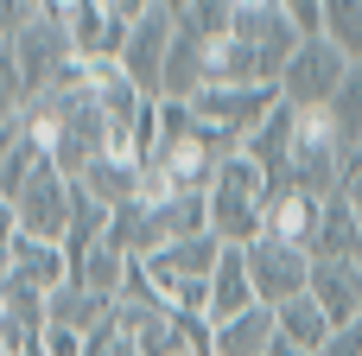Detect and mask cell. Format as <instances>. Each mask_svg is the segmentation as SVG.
<instances>
[{
    "label": "cell",
    "mask_w": 362,
    "mask_h": 356,
    "mask_svg": "<svg viewBox=\"0 0 362 356\" xmlns=\"http://www.w3.org/2000/svg\"><path fill=\"white\" fill-rule=\"evenodd\" d=\"M267 204H274V178L248 153H229L210 178V229L229 248H255L267 236Z\"/></svg>",
    "instance_id": "6da1fadb"
},
{
    "label": "cell",
    "mask_w": 362,
    "mask_h": 356,
    "mask_svg": "<svg viewBox=\"0 0 362 356\" xmlns=\"http://www.w3.org/2000/svg\"><path fill=\"white\" fill-rule=\"evenodd\" d=\"M274 108H280V89H274V83H210V89L191 96L197 127H210L229 153H242L248 134H255Z\"/></svg>",
    "instance_id": "7a4b0ae2"
},
{
    "label": "cell",
    "mask_w": 362,
    "mask_h": 356,
    "mask_svg": "<svg viewBox=\"0 0 362 356\" xmlns=\"http://www.w3.org/2000/svg\"><path fill=\"white\" fill-rule=\"evenodd\" d=\"M70 217H76V178H70L57 159H45V166L25 178V191L6 204V229L38 236V242H57V248H64V236H70Z\"/></svg>",
    "instance_id": "3957f363"
},
{
    "label": "cell",
    "mask_w": 362,
    "mask_h": 356,
    "mask_svg": "<svg viewBox=\"0 0 362 356\" xmlns=\"http://www.w3.org/2000/svg\"><path fill=\"white\" fill-rule=\"evenodd\" d=\"M344 76H350V57H344L331 38H305V45L293 51L286 76H280V102H286V108H299V115L331 108V102H337V89H344Z\"/></svg>",
    "instance_id": "277c9868"
},
{
    "label": "cell",
    "mask_w": 362,
    "mask_h": 356,
    "mask_svg": "<svg viewBox=\"0 0 362 356\" xmlns=\"http://www.w3.org/2000/svg\"><path fill=\"white\" fill-rule=\"evenodd\" d=\"M248 268H255L261 306H286V299H305V293H312V255L293 248V242L261 236V242L248 248Z\"/></svg>",
    "instance_id": "5b68a950"
},
{
    "label": "cell",
    "mask_w": 362,
    "mask_h": 356,
    "mask_svg": "<svg viewBox=\"0 0 362 356\" xmlns=\"http://www.w3.org/2000/svg\"><path fill=\"white\" fill-rule=\"evenodd\" d=\"M172 38H178V13L153 6V13L127 32V45H121V70H127L146 96H159V89H165V57H172Z\"/></svg>",
    "instance_id": "8992f818"
},
{
    "label": "cell",
    "mask_w": 362,
    "mask_h": 356,
    "mask_svg": "<svg viewBox=\"0 0 362 356\" xmlns=\"http://www.w3.org/2000/svg\"><path fill=\"white\" fill-rule=\"evenodd\" d=\"M6 280L38 287V293H57V287H70V255L57 242H38V236L6 229Z\"/></svg>",
    "instance_id": "52a82bcc"
},
{
    "label": "cell",
    "mask_w": 362,
    "mask_h": 356,
    "mask_svg": "<svg viewBox=\"0 0 362 356\" xmlns=\"http://www.w3.org/2000/svg\"><path fill=\"white\" fill-rule=\"evenodd\" d=\"M242 153H248V159H255V166L274 178V191H280V185H293V153H299V108H286V102H280V108H274V115H267V121L248 134V147H242Z\"/></svg>",
    "instance_id": "ba28073f"
},
{
    "label": "cell",
    "mask_w": 362,
    "mask_h": 356,
    "mask_svg": "<svg viewBox=\"0 0 362 356\" xmlns=\"http://www.w3.org/2000/svg\"><path fill=\"white\" fill-rule=\"evenodd\" d=\"M325 204H331V197H312L305 185H280L274 204H267V236L312 255V236H318V223H325Z\"/></svg>",
    "instance_id": "9c48e42d"
},
{
    "label": "cell",
    "mask_w": 362,
    "mask_h": 356,
    "mask_svg": "<svg viewBox=\"0 0 362 356\" xmlns=\"http://www.w3.org/2000/svg\"><path fill=\"white\" fill-rule=\"evenodd\" d=\"M255 306H261V287H255L248 248H223V261L210 274V325H229V318H242Z\"/></svg>",
    "instance_id": "30bf717a"
},
{
    "label": "cell",
    "mask_w": 362,
    "mask_h": 356,
    "mask_svg": "<svg viewBox=\"0 0 362 356\" xmlns=\"http://www.w3.org/2000/svg\"><path fill=\"white\" fill-rule=\"evenodd\" d=\"M312 299L325 306L331 331L362 318V261H312Z\"/></svg>",
    "instance_id": "8fae6325"
},
{
    "label": "cell",
    "mask_w": 362,
    "mask_h": 356,
    "mask_svg": "<svg viewBox=\"0 0 362 356\" xmlns=\"http://www.w3.org/2000/svg\"><path fill=\"white\" fill-rule=\"evenodd\" d=\"M223 236H185V242H165L159 255H146V268L159 274V280H210L216 274V261H223Z\"/></svg>",
    "instance_id": "7c38bea8"
},
{
    "label": "cell",
    "mask_w": 362,
    "mask_h": 356,
    "mask_svg": "<svg viewBox=\"0 0 362 356\" xmlns=\"http://www.w3.org/2000/svg\"><path fill=\"white\" fill-rule=\"evenodd\" d=\"M51 325H70V331L95 338V331H108V325H115V299H108V293H95V287H83V280H70V287H57V293H51Z\"/></svg>",
    "instance_id": "4fadbf2b"
},
{
    "label": "cell",
    "mask_w": 362,
    "mask_h": 356,
    "mask_svg": "<svg viewBox=\"0 0 362 356\" xmlns=\"http://www.w3.org/2000/svg\"><path fill=\"white\" fill-rule=\"evenodd\" d=\"M312 261H362V217L350 210L344 191L325 204V223L312 236Z\"/></svg>",
    "instance_id": "5bb4252c"
},
{
    "label": "cell",
    "mask_w": 362,
    "mask_h": 356,
    "mask_svg": "<svg viewBox=\"0 0 362 356\" xmlns=\"http://www.w3.org/2000/svg\"><path fill=\"white\" fill-rule=\"evenodd\" d=\"M274 338H280V318H274V306H255V312H242V318L216 325L210 356H267V350H274Z\"/></svg>",
    "instance_id": "9a60e30c"
},
{
    "label": "cell",
    "mask_w": 362,
    "mask_h": 356,
    "mask_svg": "<svg viewBox=\"0 0 362 356\" xmlns=\"http://www.w3.org/2000/svg\"><path fill=\"white\" fill-rule=\"evenodd\" d=\"M274 318H280V338H286V344H299V350H312V356L331 344V318H325V306H318L312 293L274 306Z\"/></svg>",
    "instance_id": "2e32d148"
},
{
    "label": "cell",
    "mask_w": 362,
    "mask_h": 356,
    "mask_svg": "<svg viewBox=\"0 0 362 356\" xmlns=\"http://www.w3.org/2000/svg\"><path fill=\"white\" fill-rule=\"evenodd\" d=\"M159 210V229H165V242H185V236H216L210 229V191H172L165 204H153Z\"/></svg>",
    "instance_id": "e0dca14e"
},
{
    "label": "cell",
    "mask_w": 362,
    "mask_h": 356,
    "mask_svg": "<svg viewBox=\"0 0 362 356\" xmlns=\"http://www.w3.org/2000/svg\"><path fill=\"white\" fill-rule=\"evenodd\" d=\"M325 38L350 64H362V0H325Z\"/></svg>",
    "instance_id": "ac0fdd59"
},
{
    "label": "cell",
    "mask_w": 362,
    "mask_h": 356,
    "mask_svg": "<svg viewBox=\"0 0 362 356\" xmlns=\"http://www.w3.org/2000/svg\"><path fill=\"white\" fill-rule=\"evenodd\" d=\"M331 115H337L344 140L362 153V64H350V76H344V89H337V102H331Z\"/></svg>",
    "instance_id": "d6986e66"
},
{
    "label": "cell",
    "mask_w": 362,
    "mask_h": 356,
    "mask_svg": "<svg viewBox=\"0 0 362 356\" xmlns=\"http://www.w3.org/2000/svg\"><path fill=\"white\" fill-rule=\"evenodd\" d=\"M185 25H197V32L216 45V38H229V32H235V0H191Z\"/></svg>",
    "instance_id": "ffe728a7"
},
{
    "label": "cell",
    "mask_w": 362,
    "mask_h": 356,
    "mask_svg": "<svg viewBox=\"0 0 362 356\" xmlns=\"http://www.w3.org/2000/svg\"><path fill=\"white\" fill-rule=\"evenodd\" d=\"M38 350H45V356H89V338H83V331H70V325H45Z\"/></svg>",
    "instance_id": "44dd1931"
},
{
    "label": "cell",
    "mask_w": 362,
    "mask_h": 356,
    "mask_svg": "<svg viewBox=\"0 0 362 356\" xmlns=\"http://www.w3.org/2000/svg\"><path fill=\"white\" fill-rule=\"evenodd\" d=\"M89 356H146V350H140V338H134V331L108 325V331H95V338H89Z\"/></svg>",
    "instance_id": "7402d4cb"
},
{
    "label": "cell",
    "mask_w": 362,
    "mask_h": 356,
    "mask_svg": "<svg viewBox=\"0 0 362 356\" xmlns=\"http://www.w3.org/2000/svg\"><path fill=\"white\" fill-rule=\"evenodd\" d=\"M286 13H293V25L305 32V38H325V0H280Z\"/></svg>",
    "instance_id": "603a6c76"
},
{
    "label": "cell",
    "mask_w": 362,
    "mask_h": 356,
    "mask_svg": "<svg viewBox=\"0 0 362 356\" xmlns=\"http://www.w3.org/2000/svg\"><path fill=\"white\" fill-rule=\"evenodd\" d=\"M318 356H362V318L344 325V331H331V344H325Z\"/></svg>",
    "instance_id": "cb8c5ba5"
},
{
    "label": "cell",
    "mask_w": 362,
    "mask_h": 356,
    "mask_svg": "<svg viewBox=\"0 0 362 356\" xmlns=\"http://www.w3.org/2000/svg\"><path fill=\"white\" fill-rule=\"evenodd\" d=\"M153 6H159V0H108V13H115L121 25H140V19H146Z\"/></svg>",
    "instance_id": "d4e9b609"
},
{
    "label": "cell",
    "mask_w": 362,
    "mask_h": 356,
    "mask_svg": "<svg viewBox=\"0 0 362 356\" xmlns=\"http://www.w3.org/2000/svg\"><path fill=\"white\" fill-rule=\"evenodd\" d=\"M344 197H350V210L362 217V153L350 159V178H344Z\"/></svg>",
    "instance_id": "484cf974"
},
{
    "label": "cell",
    "mask_w": 362,
    "mask_h": 356,
    "mask_svg": "<svg viewBox=\"0 0 362 356\" xmlns=\"http://www.w3.org/2000/svg\"><path fill=\"white\" fill-rule=\"evenodd\" d=\"M267 356H312V350H299V344H286V338H274V350Z\"/></svg>",
    "instance_id": "4316f807"
},
{
    "label": "cell",
    "mask_w": 362,
    "mask_h": 356,
    "mask_svg": "<svg viewBox=\"0 0 362 356\" xmlns=\"http://www.w3.org/2000/svg\"><path fill=\"white\" fill-rule=\"evenodd\" d=\"M159 6H165V13H178V19L191 13V0H159Z\"/></svg>",
    "instance_id": "83f0119b"
},
{
    "label": "cell",
    "mask_w": 362,
    "mask_h": 356,
    "mask_svg": "<svg viewBox=\"0 0 362 356\" xmlns=\"http://www.w3.org/2000/svg\"><path fill=\"white\" fill-rule=\"evenodd\" d=\"M178 356H197V350H178Z\"/></svg>",
    "instance_id": "f1b7e54d"
}]
</instances>
